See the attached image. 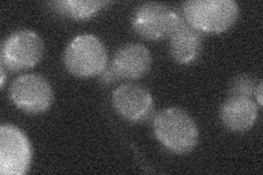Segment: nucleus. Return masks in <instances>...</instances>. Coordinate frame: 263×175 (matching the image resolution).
Returning a JSON list of instances; mask_svg holds the SVG:
<instances>
[{"mask_svg":"<svg viewBox=\"0 0 263 175\" xmlns=\"http://www.w3.org/2000/svg\"><path fill=\"white\" fill-rule=\"evenodd\" d=\"M154 131L161 145L174 153L192 151L199 140V129L191 116L180 108L159 112L154 120Z\"/></svg>","mask_w":263,"mask_h":175,"instance_id":"1","label":"nucleus"},{"mask_svg":"<svg viewBox=\"0 0 263 175\" xmlns=\"http://www.w3.org/2000/svg\"><path fill=\"white\" fill-rule=\"evenodd\" d=\"M186 22L201 33H221L232 28L239 15L233 0H191L182 6Z\"/></svg>","mask_w":263,"mask_h":175,"instance_id":"2","label":"nucleus"},{"mask_svg":"<svg viewBox=\"0 0 263 175\" xmlns=\"http://www.w3.org/2000/svg\"><path fill=\"white\" fill-rule=\"evenodd\" d=\"M67 70L77 77L101 74L108 65V53L102 42L92 34H81L70 41L65 51Z\"/></svg>","mask_w":263,"mask_h":175,"instance_id":"3","label":"nucleus"},{"mask_svg":"<svg viewBox=\"0 0 263 175\" xmlns=\"http://www.w3.org/2000/svg\"><path fill=\"white\" fill-rule=\"evenodd\" d=\"M44 44L36 33L20 30L10 34L2 47V66L11 71L34 67L42 60Z\"/></svg>","mask_w":263,"mask_h":175,"instance_id":"4","label":"nucleus"},{"mask_svg":"<svg viewBox=\"0 0 263 175\" xmlns=\"http://www.w3.org/2000/svg\"><path fill=\"white\" fill-rule=\"evenodd\" d=\"M181 13L168 5L146 3L139 6L132 18V27L147 40H162L171 35Z\"/></svg>","mask_w":263,"mask_h":175,"instance_id":"5","label":"nucleus"},{"mask_svg":"<svg viewBox=\"0 0 263 175\" xmlns=\"http://www.w3.org/2000/svg\"><path fill=\"white\" fill-rule=\"evenodd\" d=\"M32 149L29 139L12 125L0 128V173L3 175H23L30 168Z\"/></svg>","mask_w":263,"mask_h":175,"instance_id":"6","label":"nucleus"},{"mask_svg":"<svg viewBox=\"0 0 263 175\" xmlns=\"http://www.w3.org/2000/svg\"><path fill=\"white\" fill-rule=\"evenodd\" d=\"M10 98L14 105L26 113H43L53 102V90L48 81L39 74H23L10 87Z\"/></svg>","mask_w":263,"mask_h":175,"instance_id":"7","label":"nucleus"},{"mask_svg":"<svg viewBox=\"0 0 263 175\" xmlns=\"http://www.w3.org/2000/svg\"><path fill=\"white\" fill-rule=\"evenodd\" d=\"M112 103L120 116L133 123L148 121L155 110L152 94L137 85L119 87L112 94Z\"/></svg>","mask_w":263,"mask_h":175,"instance_id":"8","label":"nucleus"},{"mask_svg":"<svg viewBox=\"0 0 263 175\" xmlns=\"http://www.w3.org/2000/svg\"><path fill=\"white\" fill-rule=\"evenodd\" d=\"M117 80H133L144 77L152 67V54L146 46L132 43L115 53L109 66Z\"/></svg>","mask_w":263,"mask_h":175,"instance_id":"9","label":"nucleus"},{"mask_svg":"<svg viewBox=\"0 0 263 175\" xmlns=\"http://www.w3.org/2000/svg\"><path fill=\"white\" fill-rule=\"evenodd\" d=\"M202 47V33L191 27L181 13L177 27L170 35L172 58L181 65L192 64L200 57Z\"/></svg>","mask_w":263,"mask_h":175,"instance_id":"10","label":"nucleus"},{"mask_svg":"<svg viewBox=\"0 0 263 175\" xmlns=\"http://www.w3.org/2000/svg\"><path fill=\"white\" fill-rule=\"evenodd\" d=\"M258 118V106L250 98L230 95L220 107V120L232 131L249 130Z\"/></svg>","mask_w":263,"mask_h":175,"instance_id":"11","label":"nucleus"},{"mask_svg":"<svg viewBox=\"0 0 263 175\" xmlns=\"http://www.w3.org/2000/svg\"><path fill=\"white\" fill-rule=\"evenodd\" d=\"M106 2H91V0H63L52 3L57 12H60L73 20H88L100 11Z\"/></svg>","mask_w":263,"mask_h":175,"instance_id":"12","label":"nucleus"},{"mask_svg":"<svg viewBox=\"0 0 263 175\" xmlns=\"http://www.w3.org/2000/svg\"><path fill=\"white\" fill-rule=\"evenodd\" d=\"M256 89L253 78L248 74H243L234 80L232 87H230V95L251 98L256 93Z\"/></svg>","mask_w":263,"mask_h":175,"instance_id":"13","label":"nucleus"},{"mask_svg":"<svg viewBox=\"0 0 263 175\" xmlns=\"http://www.w3.org/2000/svg\"><path fill=\"white\" fill-rule=\"evenodd\" d=\"M257 95V99H258V103H259V105L261 106L262 105V83L260 82L259 83V86L257 87V89H256V93H254Z\"/></svg>","mask_w":263,"mask_h":175,"instance_id":"14","label":"nucleus"},{"mask_svg":"<svg viewBox=\"0 0 263 175\" xmlns=\"http://www.w3.org/2000/svg\"><path fill=\"white\" fill-rule=\"evenodd\" d=\"M0 72H2V87H4L5 86V79H6L5 67H4V66H2V70H0Z\"/></svg>","mask_w":263,"mask_h":175,"instance_id":"15","label":"nucleus"}]
</instances>
